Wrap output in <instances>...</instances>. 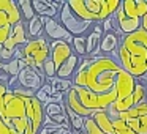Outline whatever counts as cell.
Returning a JSON list of instances; mask_svg holds the SVG:
<instances>
[{
  "label": "cell",
  "instance_id": "obj_5",
  "mask_svg": "<svg viewBox=\"0 0 147 134\" xmlns=\"http://www.w3.org/2000/svg\"><path fill=\"white\" fill-rule=\"evenodd\" d=\"M71 88L76 92L78 98H79L81 104L84 106L89 111H95V112H108V109L111 107L112 104L117 99V92H109L105 93V95H96V93L90 92L86 87H78L73 85Z\"/></svg>",
  "mask_w": 147,
  "mask_h": 134
},
{
  "label": "cell",
  "instance_id": "obj_10",
  "mask_svg": "<svg viewBox=\"0 0 147 134\" xmlns=\"http://www.w3.org/2000/svg\"><path fill=\"white\" fill-rule=\"evenodd\" d=\"M43 22H45V36H48L49 40H52V41H65L68 44L73 43V36L65 30V27L57 19L43 17Z\"/></svg>",
  "mask_w": 147,
  "mask_h": 134
},
{
  "label": "cell",
  "instance_id": "obj_20",
  "mask_svg": "<svg viewBox=\"0 0 147 134\" xmlns=\"http://www.w3.org/2000/svg\"><path fill=\"white\" fill-rule=\"evenodd\" d=\"M93 120L96 121V125L100 126V129L105 134H115L114 133V126H112V120L109 118L108 112H98L93 115Z\"/></svg>",
  "mask_w": 147,
  "mask_h": 134
},
{
  "label": "cell",
  "instance_id": "obj_33",
  "mask_svg": "<svg viewBox=\"0 0 147 134\" xmlns=\"http://www.w3.org/2000/svg\"><path fill=\"white\" fill-rule=\"evenodd\" d=\"M35 98L38 99V101L41 103L43 106H48L49 103H51V96L46 95V93L43 92V90H38V92H36V96H35Z\"/></svg>",
  "mask_w": 147,
  "mask_h": 134
},
{
  "label": "cell",
  "instance_id": "obj_22",
  "mask_svg": "<svg viewBox=\"0 0 147 134\" xmlns=\"http://www.w3.org/2000/svg\"><path fill=\"white\" fill-rule=\"evenodd\" d=\"M127 123L136 134H147V115L133 118V120L127 121Z\"/></svg>",
  "mask_w": 147,
  "mask_h": 134
},
{
  "label": "cell",
  "instance_id": "obj_3",
  "mask_svg": "<svg viewBox=\"0 0 147 134\" xmlns=\"http://www.w3.org/2000/svg\"><path fill=\"white\" fill-rule=\"evenodd\" d=\"M122 71V66L119 62L112 57H95L87 70V85L90 92L96 95L114 92L115 80L119 73Z\"/></svg>",
  "mask_w": 147,
  "mask_h": 134
},
{
  "label": "cell",
  "instance_id": "obj_15",
  "mask_svg": "<svg viewBox=\"0 0 147 134\" xmlns=\"http://www.w3.org/2000/svg\"><path fill=\"white\" fill-rule=\"evenodd\" d=\"M114 16H115V21H117V25H119V32L125 33V35L134 33L136 30L141 29V19H131V17H128L122 5L117 8Z\"/></svg>",
  "mask_w": 147,
  "mask_h": 134
},
{
  "label": "cell",
  "instance_id": "obj_19",
  "mask_svg": "<svg viewBox=\"0 0 147 134\" xmlns=\"http://www.w3.org/2000/svg\"><path fill=\"white\" fill-rule=\"evenodd\" d=\"M27 29V35L32 40H36L41 36V32H45V22H43L41 16H35L33 19H30L26 25Z\"/></svg>",
  "mask_w": 147,
  "mask_h": 134
},
{
  "label": "cell",
  "instance_id": "obj_27",
  "mask_svg": "<svg viewBox=\"0 0 147 134\" xmlns=\"http://www.w3.org/2000/svg\"><path fill=\"white\" fill-rule=\"evenodd\" d=\"M82 131L86 134H105L100 129L98 125H96V121L93 120V117H87L86 120H84V129Z\"/></svg>",
  "mask_w": 147,
  "mask_h": 134
},
{
  "label": "cell",
  "instance_id": "obj_26",
  "mask_svg": "<svg viewBox=\"0 0 147 134\" xmlns=\"http://www.w3.org/2000/svg\"><path fill=\"white\" fill-rule=\"evenodd\" d=\"M41 73H43V76H45L46 79H54V77H57V68H55V65H54V62H52L51 57L45 62Z\"/></svg>",
  "mask_w": 147,
  "mask_h": 134
},
{
  "label": "cell",
  "instance_id": "obj_32",
  "mask_svg": "<svg viewBox=\"0 0 147 134\" xmlns=\"http://www.w3.org/2000/svg\"><path fill=\"white\" fill-rule=\"evenodd\" d=\"M11 92L14 93V95H18V96H21V98H26V99H29V98H35L36 96V92H33V90H27V88H24V87H14V88H11Z\"/></svg>",
  "mask_w": 147,
  "mask_h": 134
},
{
  "label": "cell",
  "instance_id": "obj_4",
  "mask_svg": "<svg viewBox=\"0 0 147 134\" xmlns=\"http://www.w3.org/2000/svg\"><path fill=\"white\" fill-rule=\"evenodd\" d=\"M70 8L87 22H103L115 14L122 5L119 0H68Z\"/></svg>",
  "mask_w": 147,
  "mask_h": 134
},
{
  "label": "cell",
  "instance_id": "obj_24",
  "mask_svg": "<svg viewBox=\"0 0 147 134\" xmlns=\"http://www.w3.org/2000/svg\"><path fill=\"white\" fill-rule=\"evenodd\" d=\"M51 85H52V88L55 90V93H63V95H67V93L70 92V88L73 87V80L54 77V79H51Z\"/></svg>",
  "mask_w": 147,
  "mask_h": 134
},
{
  "label": "cell",
  "instance_id": "obj_35",
  "mask_svg": "<svg viewBox=\"0 0 147 134\" xmlns=\"http://www.w3.org/2000/svg\"><path fill=\"white\" fill-rule=\"evenodd\" d=\"M0 134H16V133H14L13 129H10L8 126H5L3 121L0 120Z\"/></svg>",
  "mask_w": 147,
  "mask_h": 134
},
{
  "label": "cell",
  "instance_id": "obj_39",
  "mask_svg": "<svg viewBox=\"0 0 147 134\" xmlns=\"http://www.w3.org/2000/svg\"><path fill=\"white\" fill-rule=\"evenodd\" d=\"M2 66H3V65H2V62H0V70H2Z\"/></svg>",
  "mask_w": 147,
  "mask_h": 134
},
{
  "label": "cell",
  "instance_id": "obj_18",
  "mask_svg": "<svg viewBox=\"0 0 147 134\" xmlns=\"http://www.w3.org/2000/svg\"><path fill=\"white\" fill-rule=\"evenodd\" d=\"M119 49V36L115 32H108L103 35L100 43V52H112Z\"/></svg>",
  "mask_w": 147,
  "mask_h": 134
},
{
  "label": "cell",
  "instance_id": "obj_37",
  "mask_svg": "<svg viewBox=\"0 0 147 134\" xmlns=\"http://www.w3.org/2000/svg\"><path fill=\"white\" fill-rule=\"evenodd\" d=\"M7 93H8V87L5 85V84L0 82V98H2V96H5Z\"/></svg>",
  "mask_w": 147,
  "mask_h": 134
},
{
  "label": "cell",
  "instance_id": "obj_16",
  "mask_svg": "<svg viewBox=\"0 0 147 134\" xmlns=\"http://www.w3.org/2000/svg\"><path fill=\"white\" fill-rule=\"evenodd\" d=\"M125 13L131 19H141L144 14H147V2L146 0H123L122 2Z\"/></svg>",
  "mask_w": 147,
  "mask_h": 134
},
{
  "label": "cell",
  "instance_id": "obj_36",
  "mask_svg": "<svg viewBox=\"0 0 147 134\" xmlns=\"http://www.w3.org/2000/svg\"><path fill=\"white\" fill-rule=\"evenodd\" d=\"M141 29H142L144 32H147V14H144V16L141 17Z\"/></svg>",
  "mask_w": 147,
  "mask_h": 134
},
{
  "label": "cell",
  "instance_id": "obj_29",
  "mask_svg": "<svg viewBox=\"0 0 147 134\" xmlns=\"http://www.w3.org/2000/svg\"><path fill=\"white\" fill-rule=\"evenodd\" d=\"M71 46H73V51L76 52V55H81V57L87 55V43H86V38H73Z\"/></svg>",
  "mask_w": 147,
  "mask_h": 134
},
{
  "label": "cell",
  "instance_id": "obj_9",
  "mask_svg": "<svg viewBox=\"0 0 147 134\" xmlns=\"http://www.w3.org/2000/svg\"><path fill=\"white\" fill-rule=\"evenodd\" d=\"M18 82L19 87H24L27 90H33V92H38L41 90L43 84H45V76H43L41 71L35 70L32 66H27L24 70L19 71V76H18Z\"/></svg>",
  "mask_w": 147,
  "mask_h": 134
},
{
  "label": "cell",
  "instance_id": "obj_8",
  "mask_svg": "<svg viewBox=\"0 0 147 134\" xmlns=\"http://www.w3.org/2000/svg\"><path fill=\"white\" fill-rule=\"evenodd\" d=\"M22 22V14L14 0H0V44L10 38L14 25Z\"/></svg>",
  "mask_w": 147,
  "mask_h": 134
},
{
  "label": "cell",
  "instance_id": "obj_28",
  "mask_svg": "<svg viewBox=\"0 0 147 134\" xmlns=\"http://www.w3.org/2000/svg\"><path fill=\"white\" fill-rule=\"evenodd\" d=\"M112 126H114V133L115 134H136L130 126H128L127 121L120 120V118H117V120L112 121Z\"/></svg>",
  "mask_w": 147,
  "mask_h": 134
},
{
  "label": "cell",
  "instance_id": "obj_6",
  "mask_svg": "<svg viewBox=\"0 0 147 134\" xmlns=\"http://www.w3.org/2000/svg\"><path fill=\"white\" fill-rule=\"evenodd\" d=\"M21 52L29 66L41 71L45 62L51 55V46L46 41V36H40L36 40H29V43L21 48Z\"/></svg>",
  "mask_w": 147,
  "mask_h": 134
},
{
  "label": "cell",
  "instance_id": "obj_30",
  "mask_svg": "<svg viewBox=\"0 0 147 134\" xmlns=\"http://www.w3.org/2000/svg\"><path fill=\"white\" fill-rule=\"evenodd\" d=\"M2 70H3L10 77H18V76H19V71H21L19 70V62H18V58L11 60L10 63H5L3 66H2Z\"/></svg>",
  "mask_w": 147,
  "mask_h": 134
},
{
  "label": "cell",
  "instance_id": "obj_38",
  "mask_svg": "<svg viewBox=\"0 0 147 134\" xmlns=\"http://www.w3.org/2000/svg\"><path fill=\"white\" fill-rule=\"evenodd\" d=\"M73 134H86L84 131H78V133H73Z\"/></svg>",
  "mask_w": 147,
  "mask_h": 134
},
{
  "label": "cell",
  "instance_id": "obj_12",
  "mask_svg": "<svg viewBox=\"0 0 147 134\" xmlns=\"http://www.w3.org/2000/svg\"><path fill=\"white\" fill-rule=\"evenodd\" d=\"M27 43H29V40H27V29H26V24H24V21H22V22H19L18 25H14L10 38L0 46H3L5 49H8V51L18 52L21 46H26Z\"/></svg>",
  "mask_w": 147,
  "mask_h": 134
},
{
  "label": "cell",
  "instance_id": "obj_11",
  "mask_svg": "<svg viewBox=\"0 0 147 134\" xmlns=\"http://www.w3.org/2000/svg\"><path fill=\"white\" fill-rule=\"evenodd\" d=\"M134 87H136V79L122 68V71L117 76V80H115V92H117L115 101H123V99L130 98L134 92Z\"/></svg>",
  "mask_w": 147,
  "mask_h": 134
},
{
  "label": "cell",
  "instance_id": "obj_14",
  "mask_svg": "<svg viewBox=\"0 0 147 134\" xmlns=\"http://www.w3.org/2000/svg\"><path fill=\"white\" fill-rule=\"evenodd\" d=\"M49 46H51V55H49V57L52 58L55 68L59 70V68L73 55V52H71V44H68V43H65V41H51Z\"/></svg>",
  "mask_w": 147,
  "mask_h": 134
},
{
  "label": "cell",
  "instance_id": "obj_2",
  "mask_svg": "<svg viewBox=\"0 0 147 134\" xmlns=\"http://www.w3.org/2000/svg\"><path fill=\"white\" fill-rule=\"evenodd\" d=\"M0 120L16 134H38L29 118L27 99L14 95L10 88L0 98Z\"/></svg>",
  "mask_w": 147,
  "mask_h": 134
},
{
  "label": "cell",
  "instance_id": "obj_21",
  "mask_svg": "<svg viewBox=\"0 0 147 134\" xmlns=\"http://www.w3.org/2000/svg\"><path fill=\"white\" fill-rule=\"evenodd\" d=\"M65 111H67V115H68V120H70V126H71V131L73 133H78V131H82L84 129V120L86 118L79 117L76 112H73L68 106H65Z\"/></svg>",
  "mask_w": 147,
  "mask_h": 134
},
{
  "label": "cell",
  "instance_id": "obj_23",
  "mask_svg": "<svg viewBox=\"0 0 147 134\" xmlns=\"http://www.w3.org/2000/svg\"><path fill=\"white\" fill-rule=\"evenodd\" d=\"M18 7L21 10V14H22V21H26V22H29L30 19H33L36 16L35 10L32 7V0H21L18 3Z\"/></svg>",
  "mask_w": 147,
  "mask_h": 134
},
{
  "label": "cell",
  "instance_id": "obj_1",
  "mask_svg": "<svg viewBox=\"0 0 147 134\" xmlns=\"http://www.w3.org/2000/svg\"><path fill=\"white\" fill-rule=\"evenodd\" d=\"M117 62L134 79L147 76V32L142 29L125 35L117 49Z\"/></svg>",
  "mask_w": 147,
  "mask_h": 134
},
{
  "label": "cell",
  "instance_id": "obj_25",
  "mask_svg": "<svg viewBox=\"0 0 147 134\" xmlns=\"http://www.w3.org/2000/svg\"><path fill=\"white\" fill-rule=\"evenodd\" d=\"M67 114L65 106L60 103H49L48 106H45V115L46 117H54V115H62Z\"/></svg>",
  "mask_w": 147,
  "mask_h": 134
},
{
  "label": "cell",
  "instance_id": "obj_17",
  "mask_svg": "<svg viewBox=\"0 0 147 134\" xmlns=\"http://www.w3.org/2000/svg\"><path fill=\"white\" fill-rule=\"evenodd\" d=\"M79 66V55L73 54L60 68L57 70V77L59 79H68L71 80V77L74 76V71Z\"/></svg>",
  "mask_w": 147,
  "mask_h": 134
},
{
  "label": "cell",
  "instance_id": "obj_13",
  "mask_svg": "<svg viewBox=\"0 0 147 134\" xmlns=\"http://www.w3.org/2000/svg\"><path fill=\"white\" fill-rule=\"evenodd\" d=\"M65 2H52V0H32V7L35 10L36 16L41 17H52L55 19V16L59 14V11L62 10Z\"/></svg>",
  "mask_w": 147,
  "mask_h": 134
},
{
  "label": "cell",
  "instance_id": "obj_31",
  "mask_svg": "<svg viewBox=\"0 0 147 134\" xmlns=\"http://www.w3.org/2000/svg\"><path fill=\"white\" fill-rule=\"evenodd\" d=\"M68 133H71V131L59 128V126H55V125H43V128L40 129L38 134H68Z\"/></svg>",
  "mask_w": 147,
  "mask_h": 134
},
{
  "label": "cell",
  "instance_id": "obj_7",
  "mask_svg": "<svg viewBox=\"0 0 147 134\" xmlns=\"http://www.w3.org/2000/svg\"><path fill=\"white\" fill-rule=\"evenodd\" d=\"M59 19H60V24L65 27V30L73 38H86L93 30V25H95L93 22H87V21L81 19L70 8L68 2H65L62 10L59 11Z\"/></svg>",
  "mask_w": 147,
  "mask_h": 134
},
{
  "label": "cell",
  "instance_id": "obj_34",
  "mask_svg": "<svg viewBox=\"0 0 147 134\" xmlns=\"http://www.w3.org/2000/svg\"><path fill=\"white\" fill-rule=\"evenodd\" d=\"M41 90H43V92H45V93H46V95H49V96H51V98H52V96H54V95H55V90H54V88H52V85H51V82H46V80H45V84H43V87H41Z\"/></svg>",
  "mask_w": 147,
  "mask_h": 134
}]
</instances>
